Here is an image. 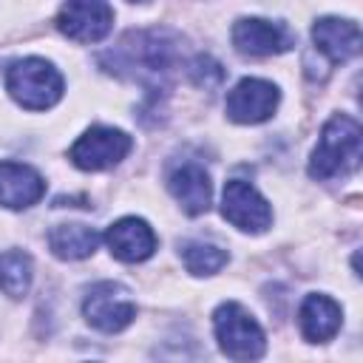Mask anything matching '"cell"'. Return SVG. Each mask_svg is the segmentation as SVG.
Listing matches in <instances>:
<instances>
[{
    "mask_svg": "<svg viewBox=\"0 0 363 363\" xmlns=\"http://www.w3.org/2000/svg\"><path fill=\"white\" fill-rule=\"evenodd\" d=\"M130 3H142V0H130Z\"/></svg>",
    "mask_w": 363,
    "mask_h": 363,
    "instance_id": "20",
    "label": "cell"
},
{
    "mask_svg": "<svg viewBox=\"0 0 363 363\" xmlns=\"http://www.w3.org/2000/svg\"><path fill=\"white\" fill-rule=\"evenodd\" d=\"M82 315L85 320L105 332V335H116L122 329H128L136 318V303L130 298V289L119 281H99L94 284L85 298H82Z\"/></svg>",
    "mask_w": 363,
    "mask_h": 363,
    "instance_id": "5",
    "label": "cell"
},
{
    "mask_svg": "<svg viewBox=\"0 0 363 363\" xmlns=\"http://www.w3.org/2000/svg\"><path fill=\"white\" fill-rule=\"evenodd\" d=\"M6 91L26 111H48L62 99L65 82H62V74L48 60L26 57L9 65Z\"/></svg>",
    "mask_w": 363,
    "mask_h": 363,
    "instance_id": "3",
    "label": "cell"
},
{
    "mask_svg": "<svg viewBox=\"0 0 363 363\" xmlns=\"http://www.w3.org/2000/svg\"><path fill=\"white\" fill-rule=\"evenodd\" d=\"M182 261L187 267L190 275H216L227 261V250L207 244V241H187L182 244Z\"/></svg>",
    "mask_w": 363,
    "mask_h": 363,
    "instance_id": "18",
    "label": "cell"
},
{
    "mask_svg": "<svg viewBox=\"0 0 363 363\" xmlns=\"http://www.w3.org/2000/svg\"><path fill=\"white\" fill-rule=\"evenodd\" d=\"M360 162V125L346 113H335L320 128L318 145L309 159V176L318 182L346 176Z\"/></svg>",
    "mask_w": 363,
    "mask_h": 363,
    "instance_id": "2",
    "label": "cell"
},
{
    "mask_svg": "<svg viewBox=\"0 0 363 363\" xmlns=\"http://www.w3.org/2000/svg\"><path fill=\"white\" fill-rule=\"evenodd\" d=\"M48 247L62 261H79L94 255L99 247V233L88 224H57L48 233Z\"/></svg>",
    "mask_w": 363,
    "mask_h": 363,
    "instance_id": "16",
    "label": "cell"
},
{
    "mask_svg": "<svg viewBox=\"0 0 363 363\" xmlns=\"http://www.w3.org/2000/svg\"><path fill=\"white\" fill-rule=\"evenodd\" d=\"M298 323H301V335L309 343H326L337 335V329L343 323V309L329 295L312 292L303 298V303L298 309Z\"/></svg>",
    "mask_w": 363,
    "mask_h": 363,
    "instance_id": "14",
    "label": "cell"
},
{
    "mask_svg": "<svg viewBox=\"0 0 363 363\" xmlns=\"http://www.w3.org/2000/svg\"><path fill=\"white\" fill-rule=\"evenodd\" d=\"M312 43L329 62H346L360 54V28L354 20L320 17L312 26Z\"/></svg>",
    "mask_w": 363,
    "mask_h": 363,
    "instance_id": "13",
    "label": "cell"
},
{
    "mask_svg": "<svg viewBox=\"0 0 363 363\" xmlns=\"http://www.w3.org/2000/svg\"><path fill=\"white\" fill-rule=\"evenodd\" d=\"M278 102H281V94L269 79L244 77L227 94V116L238 125H258L275 113Z\"/></svg>",
    "mask_w": 363,
    "mask_h": 363,
    "instance_id": "10",
    "label": "cell"
},
{
    "mask_svg": "<svg viewBox=\"0 0 363 363\" xmlns=\"http://www.w3.org/2000/svg\"><path fill=\"white\" fill-rule=\"evenodd\" d=\"M182 51V40L170 28H142L128 31L119 45L99 57L102 68L116 77H130L142 82H162Z\"/></svg>",
    "mask_w": 363,
    "mask_h": 363,
    "instance_id": "1",
    "label": "cell"
},
{
    "mask_svg": "<svg viewBox=\"0 0 363 363\" xmlns=\"http://www.w3.org/2000/svg\"><path fill=\"white\" fill-rule=\"evenodd\" d=\"M230 37H233L235 51L247 57H275V54L289 51L295 43L292 31L284 23H272L264 17H241L233 26Z\"/></svg>",
    "mask_w": 363,
    "mask_h": 363,
    "instance_id": "9",
    "label": "cell"
},
{
    "mask_svg": "<svg viewBox=\"0 0 363 363\" xmlns=\"http://www.w3.org/2000/svg\"><path fill=\"white\" fill-rule=\"evenodd\" d=\"M57 28L74 43H99L113 28V9L108 0H65Z\"/></svg>",
    "mask_w": 363,
    "mask_h": 363,
    "instance_id": "7",
    "label": "cell"
},
{
    "mask_svg": "<svg viewBox=\"0 0 363 363\" xmlns=\"http://www.w3.org/2000/svg\"><path fill=\"white\" fill-rule=\"evenodd\" d=\"M167 187L173 193V199L179 201V207L187 216H201L210 210V199H213V187H210V176L201 164L196 162H184L182 167H176L167 179Z\"/></svg>",
    "mask_w": 363,
    "mask_h": 363,
    "instance_id": "15",
    "label": "cell"
},
{
    "mask_svg": "<svg viewBox=\"0 0 363 363\" xmlns=\"http://www.w3.org/2000/svg\"><path fill=\"white\" fill-rule=\"evenodd\" d=\"M213 332L218 349L230 360H258L267 352V337L261 323L238 301H224L213 312Z\"/></svg>",
    "mask_w": 363,
    "mask_h": 363,
    "instance_id": "4",
    "label": "cell"
},
{
    "mask_svg": "<svg viewBox=\"0 0 363 363\" xmlns=\"http://www.w3.org/2000/svg\"><path fill=\"white\" fill-rule=\"evenodd\" d=\"M133 147V139L119 130V128H108V125H94L88 128L68 150V159L74 167L79 170H108L113 164H119Z\"/></svg>",
    "mask_w": 363,
    "mask_h": 363,
    "instance_id": "6",
    "label": "cell"
},
{
    "mask_svg": "<svg viewBox=\"0 0 363 363\" xmlns=\"http://www.w3.org/2000/svg\"><path fill=\"white\" fill-rule=\"evenodd\" d=\"M190 79L199 85V88H216V85H221V79H224V68L213 60V57H207V54H199L193 62H190Z\"/></svg>",
    "mask_w": 363,
    "mask_h": 363,
    "instance_id": "19",
    "label": "cell"
},
{
    "mask_svg": "<svg viewBox=\"0 0 363 363\" xmlns=\"http://www.w3.org/2000/svg\"><path fill=\"white\" fill-rule=\"evenodd\" d=\"M105 241H108L111 255L125 264L147 261L156 252V233L139 216H125V218L113 221L105 233Z\"/></svg>",
    "mask_w": 363,
    "mask_h": 363,
    "instance_id": "11",
    "label": "cell"
},
{
    "mask_svg": "<svg viewBox=\"0 0 363 363\" xmlns=\"http://www.w3.org/2000/svg\"><path fill=\"white\" fill-rule=\"evenodd\" d=\"M221 216L241 233H264L272 224L269 201L244 179H230L221 193Z\"/></svg>",
    "mask_w": 363,
    "mask_h": 363,
    "instance_id": "8",
    "label": "cell"
},
{
    "mask_svg": "<svg viewBox=\"0 0 363 363\" xmlns=\"http://www.w3.org/2000/svg\"><path fill=\"white\" fill-rule=\"evenodd\" d=\"M45 196L43 176L23 162H0V204L9 210H26Z\"/></svg>",
    "mask_w": 363,
    "mask_h": 363,
    "instance_id": "12",
    "label": "cell"
},
{
    "mask_svg": "<svg viewBox=\"0 0 363 363\" xmlns=\"http://www.w3.org/2000/svg\"><path fill=\"white\" fill-rule=\"evenodd\" d=\"M34 278V261L23 250L0 252V292L9 298H23Z\"/></svg>",
    "mask_w": 363,
    "mask_h": 363,
    "instance_id": "17",
    "label": "cell"
}]
</instances>
